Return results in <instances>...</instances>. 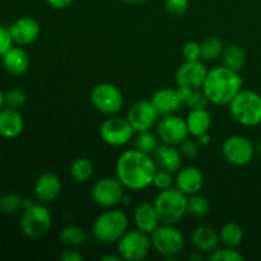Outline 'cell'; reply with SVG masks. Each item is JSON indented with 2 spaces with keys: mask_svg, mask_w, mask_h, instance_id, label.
I'll use <instances>...</instances> for the list:
<instances>
[{
  "mask_svg": "<svg viewBox=\"0 0 261 261\" xmlns=\"http://www.w3.org/2000/svg\"><path fill=\"white\" fill-rule=\"evenodd\" d=\"M157 170L152 155L137 148L121 153L115 165L117 180L130 191H143L152 186Z\"/></svg>",
  "mask_w": 261,
  "mask_h": 261,
  "instance_id": "obj_1",
  "label": "cell"
},
{
  "mask_svg": "<svg viewBox=\"0 0 261 261\" xmlns=\"http://www.w3.org/2000/svg\"><path fill=\"white\" fill-rule=\"evenodd\" d=\"M242 84L244 81L239 71L222 65L208 70L201 89L211 103L216 106H228L242 91Z\"/></svg>",
  "mask_w": 261,
  "mask_h": 261,
  "instance_id": "obj_2",
  "label": "cell"
},
{
  "mask_svg": "<svg viewBox=\"0 0 261 261\" xmlns=\"http://www.w3.org/2000/svg\"><path fill=\"white\" fill-rule=\"evenodd\" d=\"M129 229V217L119 209L110 208L94 219L92 224V234L99 244H117Z\"/></svg>",
  "mask_w": 261,
  "mask_h": 261,
  "instance_id": "obj_3",
  "label": "cell"
},
{
  "mask_svg": "<svg viewBox=\"0 0 261 261\" xmlns=\"http://www.w3.org/2000/svg\"><path fill=\"white\" fill-rule=\"evenodd\" d=\"M161 223L177 224L185 214H188V195L178 190L177 188H171L167 190H161L153 201Z\"/></svg>",
  "mask_w": 261,
  "mask_h": 261,
  "instance_id": "obj_4",
  "label": "cell"
},
{
  "mask_svg": "<svg viewBox=\"0 0 261 261\" xmlns=\"http://www.w3.org/2000/svg\"><path fill=\"white\" fill-rule=\"evenodd\" d=\"M228 107L234 121L242 126L252 127L261 124V96L256 92L242 89Z\"/></svg>",
  "mask_w": 261,
  "mask_h": 261,
  "instance_id": "obj_5",
  "label": "cell"
},
{
  "mask_svg": "<svg viewBox=\"0 0 261 261\" xmlns=\"http://www.w3.org/2000/svg\"><path fill=\"white\" fill-rule=\"evenodd\" d=\"M152 249L165 259L171 260L181 254L185 249V237L176 224H163L155 228L150 234Z\"/></svg>",
  "mask_w": 261,
  "mask_h": 261,
  "instance_id": "obj_6",
  "label": "cell"
},
{
  "mask_svg": "<svg viewBox=\"0 0 261 261\" xmlns=\"http://www.w3.org/2000/svg\"><path fill=\"white\" fill-rule=\"evenodd\" d=\"M19 227L28 239H41L50 232L53 227V216L43 203L32 204L24 209L20 217Z\"/></svg>",
  "mask_w": 261,
  "mask_h": 261,
  "instance_id": "obj_7",
  "label": "cell"
},
{
  "mask_svg": "<svg viewBox=\"0 0 261 261\" xmlns=\"http://www.w3.org/2000/svg\"><path fill=\"white\" fill-rule=\"evenodd\" d=\"M150 234L140 229H127L126 233L117 241V254L122 260L140 261L149 255L152 249Z\"/></svg>",
  "mask_w": 261,
  "mask_h": 261,
  "instance_id": "obj_8",
  "label": "cell"
},
{
  "mask_svg": "<svg viewBox=\"0 0 261 261\" xmlns=\"http://www.w3.org/2000/svg\"><path fill=\"white\" fill-rule=\"evenodd\" d=\"M91 102L98 112L109 116L117 115L124 107V94L112 83H99L92 89Z\"/></svg>",
  "mask_w": 261,
  "mask_h": 261,
  "instance_id": "obj_9",
  "label": "cell"
},
{
  "mask_svg": "<svg viewBox=\"0 0 261 261\" xmlns=\"http://www.w3.org/2000/svg\"><path fill=\"white\" fill-rule=\"evenodd\" d=\"M126 194V189L117 177H102L96 181L92 188L91 196L94 204L101 208H115L121 204L122 198Z\"/></svg>",
  "mask_w": 261,
  "mask_h": 261,
  "instance_id": "obj_10",
  "label": "cell"
},
{
  "mask_svg": "<svg viewBox=\"0 0 261 261\" xmlns=\"http://www.w3.org/2000/svg\"><path fill=\"white\" fill-rule=\"evenodd\" d=\"M256 148L251 140L244 135H231L222 145L223 158L232 166L244 167L254 160Z\"/></svg>",
  "mask_w": 261,
  "mask_h": 261,
  "instance_id": "obj_11",
  "label": "cell"
},
{
  "mask_svg": "<svg viewBox=\"0 0 261 261\" xmlns=\"http://www.w3.org/2000/svg\"><path fill=\"white\" fill-rule=\"evenodd\" d=\"M101 139L111 147H124L134 139L135 130L126 117L111 116L105 120L99 127Z\"/></svg>",
  "mask_w": 261,
  "mask_h": 261,
  "instance_id": "obj_12",
  "label": "cell"
},
{
  "mask_svg": "<svg viewBox=\"0 0 261 261\" xmlns=\"http://www.w3.org/2000/svg\"><path fill=\"white\" fill-rule=\"evenodd\" d=\"M155 134L160 138L161 143L172 145H180L190 135L185 119L176 114L166 115L158 120L155 125Z\"/></svg>",
  "mask_w": 261,
  "mask_h": 261,
  "instance_id": "obj_13",
  "label": "cell"
},
{
  "mask_svg": "<svg viewBox=\"0 0 261 261\" xmlns=\"http://www.w3.org/2000/svg\"><path fill=\"white\" fill-rule=\"evenodd\" d=\"M160 114L153 106L150 99H140L127 110L126 119L135 130V133L152 130L158 122Z\"/></svg>",
  "mask_w": 261,
  "mask_h": 261,
  "instance_id": "obj_14",
  "label": "cell"
},
{
  "mask_svg": "<svg viewBox=\"0 0 261 261\" xmlns=\"http://www.w3.org/2000/svg\"><path fill=\"white\" fill-rule=\"evenodd\" d=\"M206 74L208 70L200 60H185V63L181 64L176 71L177 88L191 89V91L201 89Z\"/></svg>",
  "mask_w": 261,
  "mask_h": 261,
  "instance_id": "obj_15",
  "label": "cell"
},
{
  "mask_svg": "<svg viewBox=\"0 0 261 261\" xmlns=\"http://www.w3.org/2000/svg\"><path fill=\"white\" fill-rule=\"evenodd\" d=\"M9 31L14 43L18 46H27L40 37L41 25L35 18L22 17L9 25Z\"/></svg>",
  "mask_w": 261,
  "mask_h": 261,
  "instance_id": "obj_16",
  "label": "cell"
},
{
  "mask_svg": "<svg viewBox=\"0 0 261 261\" xmlns=\"http://www.w3.org/2000/svg\"><path fill=\"white\" fill-rule=\"evenodd\" d=\"M61 188H63V184L56 173L45 172L37 177L33 191H35L36 199L40 203L48 204L58 199L61 193Z\"/></svg>",
  "mask_w": 261,
  "mask_h": 261,
  "instance_id": "obj_17",
  "label": "cell"
},
{
  "mask_svg": "<svg viewBox=\"0 0 261 261\" xmlns=\"http://www.w3.org/2000/svg\"><path fill=\"white\" fill-rule=\"evenodd\" d=\"M160 116L176 114L184 105L178 88H161L150 98Z\"/></svg>",
  "mask_w": 261,
  "mask_h": 261,
  "instance_id": "obj_18",
  "label": "cell"
},
{
  "mask_svg": "<svg viewBox=\"0 0 261 261\" xmlns=\"http://www.w3.org/2000/svg\"><path fill=\"white\" fill-rule=\"evenodd\" d=\"M152 157L158 170H165L171 173H176L182 167L184 157L178 149V145L161 143Z\"/></svg>",
  "mask_w": 261,
  "mask_h": 261,
  "instance_id": "obj_19",
  "label": "cell"
},
{
  "mask_svg": "<svg viewBox=\"0 0 261 261\" xmlns=\"http://www.w3.org/2000/svg\"><path fill=\"white\" fill-rule=\"evenodd\" d=\"M204 186V175L195 166L181 167L178 172H176L175 188L182 191L185 195L200 193Z\"/></svg>",
  "mask_w": 261,
  "mask_h": 261,
  "instance_id": "obj_20",
  "label": "cell"
},
{
  "mask_svg": "<svg viewBox=\"0 0 261 261\" xmlns=\"http://www.w3.org/2000/svg\"><path fill=\"white\" fill-rule=\"evenodd\" d=\"M190 242L195 247L196 251L203 254H211L214 250L218 249L221 244L219 232L209 226H199L191 232Z\"/></svg>",
  "mask_w": 261,
  "mask_h": 261,
  "instance_id": "obj_21",
  "label": "cell"
},
{
  "mask_svg": "<svg viewBox=\"0 0 261 261\" xmlns=\"http://www.w3.org/2000/svg\"><path fill=\"white\" fill-rule=\"evenodd\" d=\"M0 58H2V64L5 70L13 75H23L30 69V55L24 48L19 47V46L17 47L12 46Z\"/></svg>",
  "mask_w": 261,
  "mask_h": 261,
  "instance_id": "obj_22",
  "label": "cell"
},
{
  "mask_svg": "<svg viewBox=\"0 0 261 261\" xmlns=\"http://www.w3.org/2000/svg\"><path fill=\"white\" fill-rule=\"evenodd\" d=\"M24 127V120L19 110L7 109L0 110V137L5 139L17 138Z\"/></svg>",
  "mask_w": 261,
  "mask_h": 261,
  "instance_id": "obj_23",
  "label": "cell"
},
{
  "mask_svg": "<svg viewBox=\"0 0 261 261\" xmlns=\"http://www.w3.org/2000/svg\"><path fill=\"white\" fill-rule=\"evenodd\" d=\"M134 224L135 228L140 229L142 232L152 234L158 226L161 224L160 217L154 205L149 203H143L135 208L134 211Z\"/></svg>",
  "mask_w": 261,
  "mask_h": 261,
  "instance_id": "obj_24",
  "label": "cell"
},
{
  "mask_svg": "<svg viewBox=\"0 0 261 261\" xmlns=\"http://www.w3.org/2000/svg\"><path fill=\"white\" fill-rule=\"evenodd\" d=\"M189 134L194 138L209 133L212 127V116L206 109L190 110L185 119Z\"/></svg>",
  "mask_w": 261,
  "mask_h": 261,
  "instance_id": "obj_25",
  "label": "cell"
},
{
  "mask_svg": "<svg viewBox=\"0 0 261 261\" xmlns=\"http://www.w3.org/2000/svg\"><path fill=\"white\" fill-rule=\"evenodd\" d=\"M221 58L224 66L239 73L245 68L247 60L246 53L240 45H229L224 47Z\"/></svg>",
  "mask_w": 261,
  "mask_h": 261,
  "instance_id": "obj_26",
  "label": "cell"
},
{
  "mask_svg": "<svg viewBox=\"0 0 261 261\" xmlns=\"http://www.w3.org/2000/svg\"><path fill=\"white\" fill-rule=\"evenodd\" d=\"M93 162L87 157L75 158L69 167V173L76 182H87L93 176Z\"/></svg>",
  "mask_w": 261,
  "mask_h": 261,
  "instance_id": "obj_27",
  "label": "cell"
},
{
  "mask_svg": "<svg viewBox=\"0 0 261 261\" xmlns=\"http://www.w3.org/2000/svg\"><path fill=\"white\" fill-rule=\"evenodd\" d=\"M244 229L240 224L233 223V222H229L226 223L219 231V239H221V244H223L224 246L233 247L237 249L240 245L244 241Z\"/></svg>",
  "mask_w": 261,
  "mask_h": 261,
  "instance_id": "obj_28",
  "label": "cell"
},
{
  "mask_svg": "<svg viewBox=\"0 0 261 261\" xmlns=\"http://www.w3.org/2000/svg\"><path fill=\"white\" fill-rule=\"evenodd\" d=\"M200 50L201 59H203V60H216V59L221 58L222 54H223V41L219 37H216V36H209V37L204 38L200 42Z\"/></svg>",
  "mask_w": 261,
  "mask_h": 261,
  "instance_id": "obj_29",
  "label": "cell"
},
{
  "mask_svg": "<svg viewBox=\"0 0 261 261\" xmlns=\"http://www.w3.org/2000/svg\"><path fill=\"white\" fill-rule=\"evenodd\" d=\"M181 97H182L184 105L188 106L189 110H196V109H208L209 99L206 98L205 93L203 89H185L178 88Z\"/></svg>",
  "mask_w": 261,
  "mask_h": 261,
  "instance_id": "obj_30",
  "label": "cell"
},
{
  "mask_svg": "<svg viewBox=\"0 0 261 261\" xmlns=\"http://www.w3.org/2000/svg\"><path fill=\"white\" fill-rule=\"evenodd\" d=\"M160 144L161 140L158 138V135L152 133L150 130L137 133V135L134 138V147L138 150H140V152L147 153V154L150 155H153V153L160 147Z\"/></svg>",
  "mask_w": 261,
  "mask_h": 261,
  "instance_id": "obj_31",
  "label": "cell"
},
{
  "mask_svg": "<svg viewBox=\"0 0 261 261\" xmlns=\"http://www.w3.org/2000/svg\"><path fill=\"white\" fill-rule=\"evenodd\" d=\"M87 233L78 226H66L61 229L60 240L66 247H78L87 242Z\"/></svg>",
  "mask_w": 261,
  "mask_h": 261,
  "instance_id": "obj_32",
  "label": "cell"
},
{
  "mask_svg": "<svg viewBox=\"0 0 261 261\" xmlns=\"http://www.w3.org/2000/svg\"><path fill=\"white\" fill-rule=\"evenodd\" d=\"M211 211V203L200 193L188 196V214L195 218H204Z\"/></svg>",
  "mask_w": 261,
  "mask_h": 261,
  "instance_id": "obj_33",
  "label": "cell"
},
{
  "mask_svg": "<svg viewBox=\"0 0 261 261\" xmlns=\"http://www.w3.org/2000/svg\"><path fill=\"white\" fill-rule=\"evenodd\" d=\"M24 199L19 194H5L0 196V212L4 214H17L19 212L24 211Z\"/></svg>",
  "mask_w": 261,
  "mask_h": 261,
  "instance_id": "obj_34",
  "label": "cell"
},
{
  "mask_svg": "<svg viewBox=\"0 0 261 261\" xmlns=\"http://www.w3.org/2000/svg\"><path fill=\"white\" fill-rule=\"evenodd\" d=\"M208 259L211 261H242L244 256L233 247L224 246L218 247L213 252H211Z\"/></svg>",
  "mask_w": 261,
  "mask_h": 261,
  "instance_id": "obj_35",
  "label": "cell"
},
{
  "mask_svg": "<svg viewBox=\"0 0 261 261\" xmlns=\"http://www.w3.org/2000/svg\"><path fill=\"white\" fill-rule=\"evenodd\" d=\"M27 102V96L24 92L19 88H10L9 91L5 92V106L10 109L19 110Z\"/></svg>",
  "mask_w": 261,
  "mask_h": 261,
  "instance_id": "obj_36",
  "label": "cell"
},
{
  "mask_svg": "<svg viewBox=\"0 0 261 261\" xmlns=\"http://www.w3.org/2000/svg\"><path fill=\"white\" fill-rule=\"evenodd\" d=\"M175 173H171L165 170H157L154 178H153V186L158 190H167L175 186Z\"/></svg>",
  "mask_w": 261,
  "mask_h": 261,
  "instance_id": "obj_37",
  "label": "cell"
},
{
  "mask_svg": "<svg viewBox=\"0 0 261 261\" xmlns=\"http://www.w3.org/2000/svg\"><path fill=\"white\" fill-rule=\"evenodd\" d=\"M200 147L199 142L195 139H190V138H186L180 145H178V149H180L181 154L186 160H194V158L198 157L199 152H200Z\"/></svg>",
  "mask_w": 261,
  "mask_h": 261,
  "instance_id": "obj_38",
  "label": "cell"
},
{
  "mask_svg": "<svg viewBox=\"0 0 261 261\" xmlns=\"http://www.w3.org/2000/svg\"><path fill=\"white\" fill-rule=\"evenodd\" d=\"M165 8L171 15L180 17L188 12L189 0H165Z\"/></svg>",
  "mask_w": 261,
  "mask_h": 261,
  "instance_id": "obj_39",
  "label": "cell"
},
{
  "mask_svg": "<svg viewBox=\"0 0 261 261\" xmlns=\"http://www.w3.org/2000/svg\"><path fill=\"white\" fill-rule=\"evenodd\" d=\"M182 55L185 60H200L201 50L200 43L195 41H189L182 46Z\"/></svg>",
  "mask_w": 261,
  "mask_h": 261,
  "instance_id": "obj_40",
  "label": "cell"
},
{
  "mask_svg": "<svg viewBox=\"0 0 261 261\" xmlns=\"http://www.w3.org/2000/svg\"><path fill=\"white\" fill-rule=\"evenodd\" d=\"M13 43H14V41H13L12 35H10L9 28L0 25V56L4 55L12 47Z\"/></svg>",
  "mask_w": 261,
  "mask_h": 261,
  "instance_id": "obj_41",
  "label": "cell"
},
{
  "mask_svg": "<svg viewBox=\"0 0 261 261\" xmlns=\"http://www.w3.org/2000/svg\"><path fill=\"white\" fill-rule=\"evenodd\" d=\"M60 260L63 261H83L84 256L81 252L76 250V247H68V249L63 250L60 255H59Z\"/></svg>",
  "mask_w": 261,
  "mask_h": 261,
  "instance_id": "obj_42",
  "label": "cell"
},
{
  "mask_svg": "<svg viewBox=\"0 0 261 261\" xmlns=\"http://www.w3.org/2000/svg\"><path fill=\"white\" fill-rule=\"evenodd\" d=\"M74 0H46L48 5L54 9H65L73 4Z\"/></svg>",
  "mask_w": 261,
  "mask_h": 261,
  "instance_id": "obj_43",
  "label": "cell"
},
{
  "mask_svg": "<svg viewBox=\"0 0 261 261\" xmlns=\"http://www.w3.org/2000/svg\"><path fill=\"white\" fill-rule=\"evenodd\" d=\"M196 140L199 142V144L201 145V147H206V145L211 144V134L209 133H205V134L200 135V137L196 138Z\"/></svg>",
  "mask_w": 261,
  "mask_h": 261,
  "instance_id": "obj_44",
  "label": "cell"
},
{
  "mask_svg": "<svg viewBox=\"0 0 261 261\" xmlns=\"http://www.w3.org/2000/svg\"><path fill=\"white\" fill-rule=\"evenodd\" d=\"M102 261H121V256L119 254L117 255H106V256L101 257Z\"/></svg>",
  "mask_w": 261,
  "mask_h": 261,
  "instance_id": "obj_45",
  "label": "cell"
},
{
  "mask_svg": "<svg viewBox=\"0 0 261 261\" xmlns=\"http://www.w3.org/2000/svg\"><path fill=\"white\" fill-rule=\"evenodd\" d=\"M189 259L190 260H203L204 259V255H203V252H200V251H198V254H195V255H191L190 257H189Z\"/></svg>",
  "mask_w": 261,
  "mask_h": 261,
  "instance_id": "obj_46",
  "label": "cell"
},
{
  "mask_svg": "<svg viewBox=\"0 0 261 261\" xmlns=\"http://www.w3.org/2000/svg\"><path fill=\"white\" fill-rule=\"evenodd\" d=\"M122 2L127 3V4H134V5H138V4H143V3L148 2V0H122Z\"/></svg>",
  "mask_w": 261,
  "mask_h": 261,
  "instance_id": "obj_47",
  "label": "cell"
},
{
  "mask_svg": "<svg viewBox=\"0 0 261 261\" xmlns=\"http://www.w3.org/2000/svg\"><path fill=\"white\" fill-rule=\"evenodd\" d=\"M4 105H5V93L2 91V88H0V110L4 107Z\"/></svg>",
  "mask_w": 261,
  "mask_h": 261,
  "instance_id": "obj_48",
  "label": "cell"
},
{
  "mask_svg": "<svg viewBox=\"0 0 261 261\" xmlns=\"http://www.w3.org/2000/svg\"><path fill=\"white\" fill-rule=\"evenodd\" d=\"M121 205H124V206H129L130 205V198L126 195V194H125L124 198H122Z\"/></svg>",
  "mask_w": 261,
  "mask_h": 261,
  "instance_id": "obj_49",
  "label": "cell"
},
{
  "mask_svg": "<svg viewBox=\"0 0 261 261\" xmlns=\"http://www.w3.org/2000/svg\"><path fill=\"white\" fill-rule=\"evenodd\" d=\"M256 152L259 153V155L261 157V140H260V143L257 144V147H256Z\"/></svg>",
  "mask_w": 261,
  "mask_h": 261,
  "instance_id": "obj_50",
  "label": "cell"
}]
</instances>
